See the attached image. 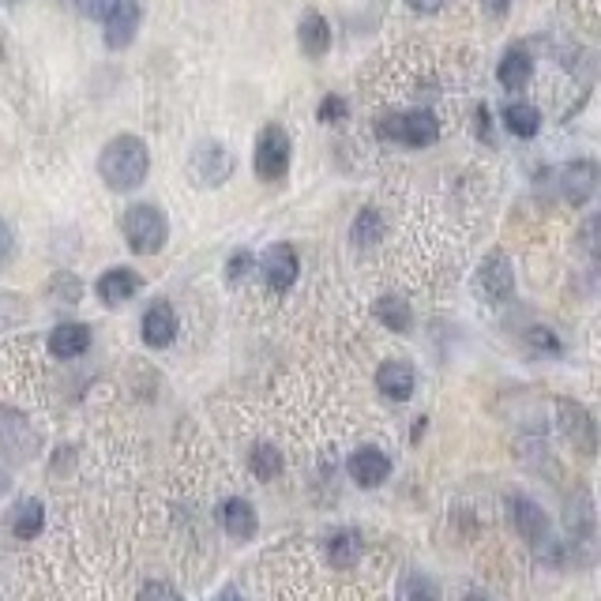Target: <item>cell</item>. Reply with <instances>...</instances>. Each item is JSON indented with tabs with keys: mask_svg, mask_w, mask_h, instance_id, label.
<instances>
[{
	"mask_svg": "<svg viewBox=\"0 0 601 601\" xmlns=\"http://www.w3.org/2000/svg\"><path fill=\"white\" fill-rule=\"evenodd\" d=\"M151 173V151L139 136H113L98 155V177L113 192H132L147 181Z\"/></svg>",
	"mask_w": 601,
	"mask_h": 601,
	"instance_id": "6da1fadb",
	"label": "cell"
},
{
	"mask_svg": "<svg viewBox=\"0 0 601 601\" xmlns=\"http://www.w3.org/2000/svg\"><path fill=\"white\" fill-rule=\"evenodd\" d=\"M121 233L136 256H158L170 241V222L155 203H132L121 218Z\"/></svg>",
	"mask_w": 601,
	"mask_h": 601,
	"instance_id": "7a4b0ae2",
	"label": "cell"
},
{
	"mask_svg": "<svg viewBox=\"0 0 601 601\" xmlns=\"http://www.w3.org/2000/svg\"><path fill=\"white\" fill-rule=\"evenodd\" d=\"M376 136L402 143V147H432L440 139V121L429 109H410V113H387L376 121Z\"/></svg>",
	"mask_w": 601,
	"mask_h": 601,
	"instance_id": "3957f363",
	"label": "cell"
},
{
	"mask_svg": "<svg viewBox=\"0 0 601 601\" xmlns=\"http://www.w3.org/2000/svg\"><path fill=\"white\" fill-rule=\"evenodd\" d=\"M290 162H293V143L290 136H286V128H282V124L260 128L256 151H252V170H256V177L267 181V185H275V181H282V177L290 173Z\"/></svg>",
	"mask_w": 601,
	"mask_h": 601,
	"instance_id": "277c9868",
	"label": "cell"
},
{
	"mask_svg": "<svg viewBox=\"0 0 601 601\" xmlns=\"http://www.w3.org/2000/svg\"><path fill=\"white\" fill-rule=\"evenodd\" d=\"M556 421H560V432L571 444V451H579L586 459L598 451V421H594V414L586 410L583 402L556 399Z\"/></svg>",
	"mask_w": 601,
	"mask_h": 601,
	"instance_id": "5b68a950",
	"label": "cell"
},
{
	"mask_svg": "<svg viewBox=\"0 0 601 601\" xmlns=\"http://www.w3.org/2000/svg\"><path fill=\"white\" fill-rule=\"evenodd\" d=\"M188 173L196 177V185L203 188H218L226 185L233 177V155L226 143H218V139H203L196 143V151L188 158Z\"/></svg>",
	"mask_w": 601,
	"mask_h": 601,
	"instance_id": "8992f818",
	"label": "cell"
},
{
	"mask_svg": "<svg viewBox=\"0 0 601 601\" xmlns=\"http://www.w3.org/2000/svg\"><path fill=\"white\" fill-rule=\"evenodd\" d=\"M0 451L12 463H31L34 455L42 451V432L16 410H0Z\"/></svg>",
	"mask_w": 601,
	"mask_h": 601,
	"instance_id": "52a82bcc",
	"label": "cell"
},
{
	"mask_svg": "<svg viewBox=\"0 0 601 601\" xmlns=\"http://www.w3.org/2000/svg\"><path fill=\"white\" fill-rule=\"evenodd\" d=\"M474 290L489 305H504V301L515 297V267H511V260L504 252H493V256L481 260L478 275H474Z\"/></svg>",
	"mask_w": 601,
	"mask_h": 601,
	"instance_id": "ba28073f",
	"label": "cell"
},
{
	"mask_svg": "<svg viewBox=\"0 0 601 601\" xmlns=\"http://www.w3.org/2000/svg\"><path fill=\"white\" fill-rule=\"evenodd\" d=\"M598 162L590 158H575L568 166L556 170V185H560V196L571 203V207H586L598 192Z\"/></svg>",
	"mask_w": 601,
	"mask_h": 601,
	"instance_id": "9c48e42d",
	"label": "cell"
},
{
	"mask_svg": "<svg viewBox=\"0 0 601 601\" xmlns=\"http://www.w3.org/2000/svg\"><path fill=\"white\" fill-rule=\"evenodd\" d=\"M346 474H350L361 489H376V485H384V481L391 478V455L376 444L357 447L354 455L346 459Z\"/></svg>",
	"mask_w": 601,
	"mask_h": 601,
	"instance_id": "30bf717a",
	"label": "cell"
},
{
	"mask_svg": "<svg viewBox=\"0 0 601 601\" xmlns=\"http://www.w3.org/2000/svg\"><path fill=\"white\" fill-rule=\"evenodd\" d=\"M260 271L263 278H267V286L275 293H286L297 282V271H301V263H297V252H293L290 241H278V245H271L267 252H263L260 260Z\"/></svg>",
	"mask_w": 601,
	"mask_h": 601,
	"instance_id": "8fae6325",
	"label": "cell"
},
{
	"mask_svg": "<svg viewBox=\"0 0 601 601\" xmlns=\"http://www.w3.org/2000/svg\"><path fill=\"white\" fill-rule=\"evenodd\" d=\"M106 46L109 49H128L136 42L139 23H143V12H139V0H117L106 12Z\"/></svg>",
	"mask_w": 601,
	"mask_h": 601,
	"instance_id": "7c38bea8",
	"label": "cell"
},
{
	"mask_svg": "<svg viewBox=\"0 0 601 601\" xmlns=\"http://www.w3.org/2000/svg\"><path fill=\"white\" fill-rule=\"evenodd\" d=\"M417 387V369L402 357H391L376 369V391L391 402H406Z\"/></svg>",
	"mask_w": 601,
	"mask_h": 601,
	"instance_id": "4fadbf2b",
	"label": "cell"
},
{
	"mask_svg": "<svg viewBox=\"0 0 601 601\" xmlns=\"http://www.w3.org/2000/svg\"><path fill=\"white\" fill-rule=\"evenodd\" d=\"M139 286H143V282H139V275L132 267H109V271L98 275L94 293H98V301H102L106 309H117V305H124V301L136 297Z\"/></svg>",
	"mask_w": 601,
	"mask_h": 601,
	"instance_id": "5bb4252c",
	"label": "cell"
},
{
	"mask_svg": "<svg viewBox=\"0 0 601 601\" xmlns=\"http://www.w3.org/2000/svg\"><path fill=\"white\" fill-rule=\"evenodd\" d=\"M511 508V523H515V534L530 545H545L549 541V519H545V511L530 500V496H511L508 500Z\"/></svg>",
	"mask_w": 601,
	"mask_h": 601,
	"instance_id": "9a60e30c",
	"label": "cell"
},
{
	"mask_svg": "<svg viewBox=\"0 0 601 601\" xmlns=\"http://www.w3.org/2000/svg\"><path fill=\"white\" fill-rule=\"evenodd\" d=\"M177 339V312L170 301H151L143 312V342L151 350H166Z\"/></svg>",
	"mask_w": 601,
	"mask_h": 601,
	"instance_id": "2e32d148",
	"label": "cell"
},
{
	"mask_svg": "<svg viewBox=\"0 0 601 601\" xmlns=\"http://www.w3.org/2000/svg\"><path fill=\"white\" fill-rule=\"evenodd\" d=\"M222 530L230 534L233 541H252L256 538V530H260V515L256 508L248 504L245 496H230V500H222Z\"/></svg>",
	"mask_w": 601,
	"mask_h": 601,
	"instance_id": "e0dca14e",
	"label": "cell"
},
{
	"mask_svg": "<svg viewBox=\"0 0 601 601\" xmlns=\"http://www.w3.org/2000/svg\"><path fill=\"white\" fill-rule=\"evenodd\" d=\"M91 350V327L87 324H57L49 331V354L61 361H76Z\"/></svg>",
	"mask_w": 601,
	"mask_h": 601,
	"instance_id": "ac0fdd59",
	"label": "cell"
},
{
	"mask_svg": "<svg viewBox=\"0 0 601 601\" xmlns=\"http://www.w3.org/2000/svg\"><path fill=\"white\" fill-rule=\"evenodd\" d=\"M297 42H301V53L309 61H320L331 49V23H327L320 12H305L301 23H297Z\"/></svg>",
	"mask_w": 601,
	"mask_h": 601,
	"instance_id": "d6986e66",
	"label": "cell"
},
{
	"mask_svg": "<svg viewBox=\"0 0 601 601\" xmlns=\"http://www.w3.org/2000/svg\"><path fill=\"white\" fill-rule=\"evenodd\" d=\"M42 526H46V508H42V500H16L12 511H8V530L16 534L19 541H34L42 534Z\"/></svg>",
	"mask_w": 601,
	"mask_h": 601,
	"instance_id": "ffe728a7",
	"label": "cell"
},
{
	"mask_svg": "<svg viewBox=\"0 0 601 601\" xmlns=\"http://www.w3.org/2000/svg\"><path fill=\"white\" fill-rule=\"evenodd\" d=\"M496 79H500V87L504 91H523L526 83L534 79V57L526 53V49H508L500 64H496Z\"/></svg>",
	"mask_w": 601,
	"mask_h": 601,
	"instance_id": "44dd1931",
	"label": "cell"
},
{
	"mask_svg": "<svg viewBox=\"0 0 601 601\" xmlns=\"http://www.w3.org/2000/svg\"><path fill=\"white\" fill-rule=\"evenodd\" d=\"M365 553V541L357 530H339V534H331L327 538V560H331V568H354L357 560Z\"/></svg>",
	"mask_w": 601,
	"mask_h": 601,
	"instance_id": "7402d4cb",
	"label": "cell"
},
{
	"mask_svg": "<svg viewBox=\"0 0 601 601\" xmlns=\"http://www.w3.org/2000/svg\"><path fill=\"white\" fill-rule=\"evenodd\" d=\"M504 128L515 139H534L541 132V109L530 102H508L504 106Z\"/></svg>",
	"mask_w": 601,
	"mask_h": 601,
	"instance_id": "603a6c76",
	"label": "cell"
},
{
	"mask_svg": "<svg viewBox=\"0 0 601 601\" xmlns=\"http://www.w3.org/2000/svg\"><path fill=\"white\" fill-rule=\"evenodd\" d=\"M372 316H376L387 331H395V335H406V331L414 327V312H410V305H406L402 297H380V301L372 305Z\"/></svg>",
	"mask_w": 601,
	"mask_h": 601,
	"instance_id": "cb8c5ba5",
	"label": "cell"
},
{
	"mask_svg": "<svg viewBox=\"0 0 601 601\" xmlns=\"http://www.w3.org/2000/svg\"><path fill=\"white\" fill-rule=\"evenodd\" d=\"M350 241L357 248H372L376 241H384V215H380V207H361L354 218V226H350Z\"/></svg>",
	"mask_w": 601,
	"mask_h": 601,
	"instance_id": "d4e9b609",
	"label": "cell"
},
{
	"mask_svg": "<svg viewBox=\"0 0 601 601\" xmlns=\"http://www.w3.org/2000/svg\"><path fill=\"white\" fill-rule=\"evenodd\" d=\"M46 297L57 301V305H79V301H83V282H79L72 271H57V275L46 282Z\"/></svg>",
	"mask_w": 601,
	"mask_h": 601,
	"instance_id": "484cf974",
	"label": "cell"
},
{
	"mask_svg": "<svg viewBox=\"0 0 601 601\" xmlns=\"http://www.w3.org/2000/svg\"><path fill=\"white\" fill-rule=\"evenodd\" d=\"M248 466H252V474L260 481H275L282 474V451L271 444H256L252 455H248Z\"/></svg>",
	"mask_w": 601,
	"mask_h": 601,
	"instance_id": "4316f807",
	"label": "cell"
},
{
	"mask_svg": "<svg viewBox=\"0 0 601 601\" xmlns=\"http://www.w3.org/2000/svg\"><path fill=\"white\" fill-rule=\"evenodd\" d=\"M568 530L579 534L583 541L594 534V504H590V493H579V508H568Z\"/></svg>",
	"mask_w": 601,
	"mask_h": 601,
	"instance_id": "83f0119b",
	"label": "cell"
},
{
	"mask_svg": "<svg viewBox=\"0 0 601 601\" xmlns=\"http://www.w3.org/2000/svg\"><path fill=\"white\" fill-rule=\"evenodd\" d=\"M526 346H530L534 354H541V357H545V354H549V357L564 354V346H560V339H556L549 327H530V331H526Z\"/></svg>",
	"mask_w": 601,
	"mask_h": 601,
	"instance_id": "f1b7e54d",
	"label": "cell"
},
{
	"mask_svg": "<svg viewBox=\"0 0 601 601\" xmlns=\"http://www.w3.org/2000/svg\"><path fill=\"white\" fill-rule=\"evenodd\" d=\"M350 117V102L342 98V94H327L320 98V106H316V121L320 124H339Z\"/></svg>",
	"mask_w": 601,
	"mask_h": 601,
	"instance_id": "f546056e",
	"label": "cell"
},
{
	"mask_svg": "<svg viewBox=\"0 0 601 601\" xmlns=\"http://www.w3.org/2000/svg\"><path fill=\"white\" fill-rule=\"evenodd\" d=\"M252 267H256V256H252L248 248H237V252L230 256V263H226V282H230V286H237V282H245Z\"/></svg>",
	"mask_w": 601,
	"mask_h": 601,
	"instance_id": "4dcf8cb0",
	"label": "cell"
},
{
	"mask_svg": "<svg viewBox=\"0 0 601 601\" xmlns=\"http://www.w3.org/2000/svg\"><path fill=\"white\" fill-rule=\"evenodd\" d=\"M399 598H440V586L425 575H406V583L399 586Z\"/></svg>",
	"mask_w": 601,
	"mask_h": 601,
	"instance_id": "1f68e13d",
	"label": "cell"
},
{
	"mask_svg": "<svg viewBox=\"0 0 601 601\" xmlns=\"http://www.w3.org/2000/svg\"><path fill=\"white\" fill-rule=\"evenodd\" d=\"M23 301H19L16 293H0V327H8V324H19L23 320Z\"/></svg>",
	"mask_w": 601,
	"mask_h": 601,
	"instance_id": "d6a6232c",
	"label": "cell"
},
{
	"mask_svg": "<svg viewBox=\"0 0 601 601\" xmlns=\"http://www.w3.org/2000/svg\"><path fill=\"white\" fill-rule=\"evenodd\" d=\"M113 4H117V0H76V8L87 19H106V12L113 8Z\"/></svg>",
	"mask_w": 601,
	"mask_h": 601,
	"instance_id": "836d02e7",
	"label": "cell"
},
{
	"mask_svg": "<svg viewBox=\"0 0 601 601\" xmlns=\"http://www.w3.org/2000/svg\"><path fill=\"white\" fill-rule=\"evenodd\" d=\"M177 594H181V590H177V586H170V583H143L139 586V598H177Z\"/></svg>",
	"mask_w": 601,
	"mask_h": 601,
	"instance_id": "e575fe53",
	"label": "cell"
},
{
	"mask_svg": "<svg viewBox=\"0 0 601 601\" xmlns=\"http://www.w3.org/2000/svg\"><path fill=\"white\" fill-rule=\"evenodd\" d=\"M12 245H16V241H12V230H8V222L0 218V267L12 260Z\"/></svg>",
	"mask_w": 601,
	"mask_h": 601,
	"instance_id": "d590c367",
	"label": "cell"
},
{
	"mask_svg": "<svg viewBox=\"0 0 601 601\" xmlns=\"http://www.w3.org/2000/svg\"><path fill=\"white\" fill-rule=\"evenodd\" d=\"M481 8H485L493 19H504L511 12V0H481Z\"/></svg>",
	"mask_w": 601,
	"mask_h": 601,
	"instance_id": "8d00e7d4",
	"label": "cell"
},
{
	"mask_svg": "<svg viewBox=\"0 0 601 601\" xmlns=\"http://www.w3.org/2000/svg\"><path fill=\"white\" fill-rule=\"evenodd\" d=\"M414 12H421V16H432V12H440L447 0H406Z\"/></svg>",
	"mask_w": 601,
	"mask_h": 601,
	"instance_id": "74e56055",
	"label": "cell"
},
{
	"mask_svg": "<svg viewBox=\"0 0 601 601\" xmlns=\"http://www.w3.org/2000/svg\"><path fill=\"white\" fill-rule=\"evenodd\" d=\"M594 230H598V218H590V222H586V226H583V237H579V241H583V248H586V252H590V256H594V248H598V241H594Z\"/></svg>",
	"mask_w": 601,
	"mask_h": 601,
	"instance_id": "f35d334b",
	"label": "cell"
},
{
	"mask_svg": "<svg viewBox=\"0 0 601 601\" xmlns=\"http://www.w3.org/2000/svg\"><path fill=\"white\" fill-rule=\"evenodd\" d=\"M421 436H425V417H417V425H414V432H410V440H421Z\"/></svg>",
	"mask_w": 601,
	"mask_h": 601,
	"instance_id": "ab89813d",
	"label": "cell"
},
{
	"mask_svg": "<svg viewBox=\"0 0 601 601\" xmlns=\"http://www.w3.org/2000/svg\"><path fill=\"white\" fill-rule=\"evenodd\" d=\"M8 485H12V481H8V474L0 470V493H8Z\"/></svg>",
	"mask_w": 601,
	"mask_h": 601,
	"instance_id": "60d3db41",
	"label": "cell"
},
{
	"mask_svg": "<svg viewBox=\"0 0 601 601\" xmlns=\"http://www.w3.org/2000/svg\"><path fill=\"white\" fill-rule=\"evenodd\" d=\"M0 4H8V8H16V4H23V0H0Z\"/></svg>",
	"mask_w": 601,
	"mask_h": 601,
	"instance_id": "b9f144b4",
	"label": "cell"
}]
</instances>
